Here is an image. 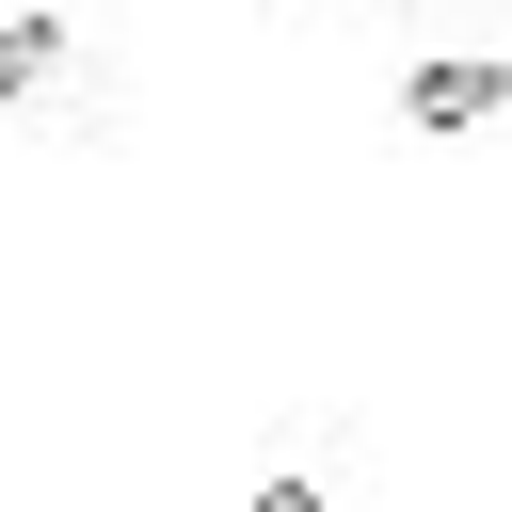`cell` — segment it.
<instances>
[{"mask_svg":"<svg viewBox=\"0 0 512 512\" xmlns=\"http://www.w3.org/2000/svg\"><path fill=\"white\" fill-rule=\"evenodd\" d=\"M112 112H128V80H112L96 16L16 0L0 16V144H112Z\"/></svg>","mask_w":512,"mask_h":512,"instance_id":"1","label":"cell"},{"mask_svg":"<svg viewBox=\"0 0 512 512\" xmlns=\"http://www.w3.org/2000/svg\"><path fill=\"white\" fill-rule=\"evenodd\" d=\"M496 96H512L496 64H416V80H400V112H416V128H480Z\"/></svg>","mask_w":512,"mask_h":512,"instance_id":"2","label":"cell"},{"mask_svg":"<svg viewBox=\"0 0 512 512\" xmlns=\"http://www.w3.org/2000/svg\"><path fill=\"white\" fill-rule=\"evenodd\" d=\"M256 512H320V480H256Z\"/></svg>","mask_w":512,"mask_h":512,"instance_id":"3","label":"cell"}]
</instances>
